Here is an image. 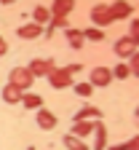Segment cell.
Here are the masks:
<instances>
[{
  "instance_id": "9c48e42d",
  "label": "cell",
  "mask_w": 139,
  "mask_h": 150,
  "mask_svg": "<svg viewBox=\"0 0 139 150\" xmlns=\"http://www.w3.org/2000/svg\"><path fill=\"white\" fill-rule=\"evenodd\" d=\"M94 134H96V139H94V150H104V147H107V126H104L102 121L94 123Z\"/></svg>"
},
{
  "instance_id": "7c38bea8",
  "label": "cell",
  "mask_w": 139,
  "mask_h": 150,
  "mask_svg": "<svg viewBox=\"0 0 139 150\" xmlns=\"http://www.w3.org/2000/svg\"><path fill=\"white\" fill-rule=\"evenodd\" d=\"M16 32H19V38H24V40H32V38H40V35H43V27L32 22V24H24V27H19Z\"/></svg>"
},
{
  "instance_id": "4316f807",
  "label": "cell",
  "mask_w": 139,
  "mask_h": 150,
  "mask_svg": "<svg viewBox=\"0 0 139 150\" xmlns=\"http://www.w3.org/2000/svg\"><path fill=\"white\" fill-rule=\"evenodd\" d=\"M110 150H126V142H121V145H112Z\"/></svg>"
},
{
  "instance_id": "8992f818",
  "label": "cell",
  "mask_w": 139,
  "mask_h": 150,
  "mask_svg": "<svg viewBox=\"0 0 139 150\" xmlns=\"http://www.w3.org/2000/svg\"><path fill=\"white\" fill-rule=\"evenodd\" d=\"M75 8V0H54V6L48 8L51 19H67V13Z\"/></svg>"
},
{
  "instance_id": "83f0119b",
  "label": "cell",
  "mask_w": 139,
  "mask_h": 150,
  "mask_svg": "<svg viewBox=\"0 0 139 150\" xmlns=\"http://www.w3.org/2000/svg\"><path fill=\"white\" fill-rule=\"evenodd\" d=\"M0 3H16V0H0Z\"/></svg>"
},
{
  "instance_id": "ac0fdd59",
  "label": "cell",
  "mask_w": 139,
  "mask_h": 150,
  "mask_svg": "<svg viewBox=\"0 0 139 150\" xmlns=\"http://www.w3.org/2000/svg\"><path fill=\"white\" fill-rule=\"evenodd\" d=\"M64 147H67V150H88L83 139H78V137H72V134L64 137Z\"/></svg>"
},
{
  "instance_id": "d6986e66",
  "label": "cell",
  "mask_w": 139,
  "mask_h": 150,
  "mask_svg": "<svg viewBox=\"0 0 139 150\" xmlns=\"http://www.w3.org/2000/svg\"><path fill=\"white\" fill-rule=\"evenodd\" d=\"M80 32H83V40H104V30L88 27V30H80Z\"/></svg>"
},
{
  "instance_id": "f1b7e54d",
  "label": "cell",
  "mask_w": 139,
  "mask_h": 150,
  "mask_svg": "<svg viewBox=\"0 0 139 150\" xmlns=\"http://www.w3.org/2000/svg\"><path fill=\"white\" fill-rule=\"evenodd\" d=\"M27 150H37V147H32V145H30V147H27Z\"/></svg>"
},
{
  "instance_id": "6da1fadb",
  "label": "cell",
  "mask_w": 139,
  "mask_h": 150,
  "mask_svg": "<svg viewBox=\"0 0 139 150\" xmlns=\"http://www.w3.org/2000/svg\"><path fill=\"white\" fill-rule=\"evenodd\" d=\"M32 81H35V78L30 75V70H27V67H13V70H11V75H8V83H11V86H16L19 91H27V88L32 86Z\"/></svg>"
},
{
  "instance_id": "cb8c5ba5",
  "label": "cell",
  "mask_w": 139,
  "mask_h": 150,
  "mask_svg": "<svg viewBox=\"0 0 139 150\" xmlns=\"http://www.w3.org/2000/svg\"><path fill=\"white\" fill-rule=\"evenodd\" d=\"M128 38H131L134 46H139V19H134V22H131V35H128Z\"/></svg>"
},
{
  "instance_id": "52a82bcc",
  "label": "cell",
  "mask_w": 139,
  "mask_h": 150,
  "mask_svg": "<svg viewBox=\"0 0 139 150\" xmlns=\"http://www.w3.org/2000/svg\"><path fill=\"white\" fill-rule=\"evenodd\" d=\"M131 13H134V8H131L128 0H115V3L110 6V16H112V22H115V19H128Z\"/></svg>"
},
{
  "instance_id": "2e32d148",
  "label": "cell",
  "mask_w": 139,
  "mask_h": 150,
  "mask_svg": "<svg viewBox=\"0 0 139 150\" xmlns=\"http://www.w3.org/2000/svg\"><path fill=\"white\" fill-rule=\"evenodd\" d=\"M96 115H102V110H96V107H80L72 115V121L78 123V121H88V118H96Z\"/></svg>"
},
{
  "instance_id": "4fadbf2b",
  "label": "cell",
  "mask_w": 139,
  "mask_h": 150,
  "mask_svg": "<svg viewBox=\"0 0 139 150\" xmlns=\"http://www.w3.org/2000/svg\"><path fill=\"white\" fill-rule=\"evenodd\" d=\"M3 102H8V105L22 102V91H19L16 86H11V83H6V86H3Z\"/></svg>"
},
{
  "instance_id": "3957f363",
  "label": "cell",
  "mask_w": 139,
  "mask_h": 150,
  "mask_svg": "<svg viewBox=\"0 0 139 150\" xmlns=\"http://www.w3.org/2000/svg\"><path fill=\"white\" fill-rule=\"evenodd\" d=\"M54 67H56V64H54V59H32V62L27 64V70H30L32 78H43V75L48 78V72H51Z\"/></svg>"
},
{
  "instance_id": "44dd1931",
  "label": "cell",
  "mask_w": 139,
  "mask_h": 150,
  "mask_svg": "<svg viewBox=\"0 0 139 150\" xmlns=\"http://www.w3.org/2000/svg\"><path fill=\"white\" fill-rule=\"evenodd\" d=\"M72 88H75L78 97H91V91H94L91 83H72Z\"/></svg>"
},
{
  "instance_id": "7a4b0ae2",
  "label": "cell",
  "mask_w": 139,
  "mask_h": 150,
  "mask_svg": "<svg viewBox=\"0 0 139 150\" xmlns=\"http://www.w3.org/2000/svg\"><path fill=\"white\" fill-rule=\"evenodd\" d=\"M91 22L96 24V30H104L107 24H112V16H110V6L104 3H99L91 8Z\"/></svg>"
},
{
  "instance_id": "30bf717a",
  "label": "cell",
  "mask_w": 139,
  "mask_h": 150,
  "mask_svg": "<svg viewBox=\"0 0 139 150\" xmlns=\"http://www.w3.org/2000/svg\"><path fill=\"white\" fill-rule=\"evenodd\" d=\"M37 126H40V129H54L56 126V115H54V112L51 110H46V107H40V110H37Z\"/></svg>"
},
{
  "instance_id": "484cf974",
  "label": "cell",
  "mask_w": 139,
  "mask_h": 150,
  "mask_svg": "<svg viewBox=\"0 0 139 150\" xmlns=\"http://www.w3.org/2000/svg\"><path fill=\"white\" fill-rule=\"evenodd\" d=\"M8 54V43L3 40V35H0V56H6Z\"/></svg>"
},
{
  "instance_id": "5b68a950",
  "label": "cell",
  "mask_w": 139,
  "mask_h": 150,
  "mask_svg": "<svg viewBox=\"0 0 139 150\" xmlns=\"http://www.w3.org/2000/svg\"><path fill=\"white\" fill-rule=\"evenodd\" d=\"M110 81H112V70L110 67H94L91 70V81H88L91 86H102L104 88V86H110Z\"/></svg>"
},
{
  "instance_id": "f546056e",
  "label": "cell",
  "mask_w": 139,
  "mask_h": 150,
  "mask_svg": "<svg viewBox=\"0 0 139 150\" xmlns=\"http://www.w3.org/2000/svg\"><path fill=\"white\" fill-rule=\"evenodd\" d=\"M136 118H139V107H136Z\"/></svg>"
},
{
  "instance_id": "ba28073f",
  "label": "cell",
  "mask_w": 139,
  "mask_h": 150,
  "mask_svg": "<svg viewBox=\"0 0 139 150\" xmlns=\"http://www.w3.org/2000/svg\"><path fill=\"white\" fill-rule=\"evenodd\" d=\"M112 51H115L118 56H121V59H126V56H131V54L136 51V46L131 43V38H121V40H115Z\"/></svg>"
},
{
  "instance_id": "603a6c76",
  "label": "cell",
  "mask_w": 139,
  "mask_h": 150,
  "mask_svg": "<svg viewBox=\"0 0 139 150\" xmlns=\"http://www.w3.org/2000/svg\"><path fill=\"white\" fill-rule=\"evenodd\" d=\"M128 75H131V72H128V64H126V62H121V64H118V67L112 70V78H121V81H126Z\"/></svg>"
},
{
  "instance_id": "5bb4252c",
  "label": "cell",
  "mask_w": 139,
  "mask_h": 150,
  "mask_svg": "<svg viewBox=\"0 0 139 150\" xmlns=\"http://www.w3.org/2000/svg\"><path fill=\"white\" fill-rule=\"evenodd\" d=\"M64 32H67V40H70V46H72L75 51H80V48H83V32H80V30H75V27H67Z\"/></svg>"
},
{
  "instance_id": "d4e9b609",
  "label": "cell",
  "mask_w": 139,
  "mask_h": 150,
  "mask_svg": "<svg viewBox=\"0 0 139 150\" xmlns=\"http://www.w3.org/2000/svg\"><path fill=\"white\" fill-rule=\"evenodd\" d=\"M126 150H139V137H131L126 142Z\"/></svg>"
},
{
  "instance_id": "ffe728a7",
  "label": "cell",
  "mask_w": 139,
  "mask_h": 150,
  "mask_svg": "<svg viewBox=\"0 0 139 150\" xmlns=\"http://www.w3.org/2000/svg\"><path fill=\"white\" fill-rule=\"evenodd\" d=\"M70 24H67V19H51L48 22V30H46V35H51L54 30H67Z\"/></svg>"
},
{
  "instance_id": "e0dca14e",
  "label": "cell",
  "mask_w": 139,
  "mask_h": 150,
  "mask_svg": "<svg viewBox=\"0 0 139 150\" xmlns=\"http://www.w3.org/2000/svg\"><path fill=\"white\" fill-rule=\"evenodd\" d=\"M32 19H35V24H46V22H51V13H48V8H43V6H35L32 8Z\"/></svg>"
},
{
  "instance_id": "7402d4cb",
  "label": "cell",
  "mask_w": 139,
  "mask_h": 150,
  "mask_svg": "<svg viewBox=\"0 0 139 150\" xmlns=\"http://www.w3.org/2000/svg\"><path fill=\"white\" fill-rule=\"evenodd\" d=\"M128 72L139 78V51H134V54L128 56Z\"/></svg>"
},
{
  "instance_id": "8fae6325",
  "label": "cell",
  "mask_w": 139,
  "mask_h": 150,
  "mask_svg": "<svg viewBox=\"0 0 139 150\" xmlns=\"http://www.w3.org/2000/svg\"><path fill=\"white\" fill-rule=\"evenodd\" d=\"M70 134L78 137V139H83V137L94 134V123L91 121H78V123H72V131H70Z\"/></svg>"
},
{
  "instance_id": "277c9868",
  "label": "cell",
  "mask_w": 139,
  "mask_h": 150,
  "mask_svg": "<svg viewBox=\"0 0 139 150\" xmlns=\"http://www.w3.org/2000/svg\"><path fill=\"white\" fill-rule=\"evenodd\" d=\"M48 83H51L54 88H70V86H72V75H67L64 67H54V70L48 72Z\"/></svg>"
},
{
  "instance_id": "9a60e30c",
  "label": "cell",
  "mask_w": 139,
  "mask_h": 150,
  "mask_svg": "<svg viewBox=\"0 0 139 150\" xmlns=\"http://www.w3.org/2000/svg\"><path fill=\"white\" fill-rule=\"evenodd\" d=\"M22 105L27 110H40L43 107V97L40 94H22Z\"/></svg>"
}]
</instances>
